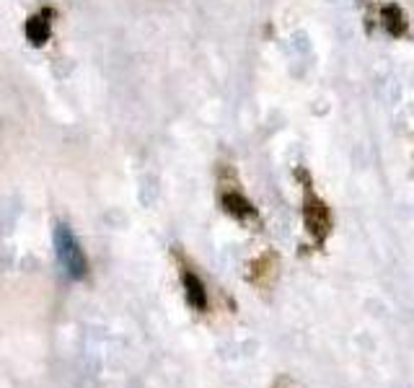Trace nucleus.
<instances>
[{
	"mask_svg": "<svg viewBox=\"0 0 414 388\" xmlns=\"http://www.w3.org/2000/svg\"><path fill=\"white\" fill-rule=\"evenodd\" d=\"M54 249H57V259L65 267V272L73 280H83L86 272H88V261H86V254H83L78 239L65 223L54 225Z\"/></svg>",
	"mask_w": 414,
	"mask_h": 388,
	"instance_id": "nucleus-1",
	"label": "nucleus"
},
{
	"mask_svg": "<svg viewBox=\"0 0 414 388\" xmlns=\"http://www.w3.org/2000/svg\"><path fill=\"white\" fill-rule=\"evenodd\" d=\"M303 223L306 231L314 236L316 244H324L331 233V212L324 200H318L314 189L306 187V200H303Z\"/></svg>",
	"mask_w": 414,
	"mask_h": 388,
	"instance_id": "nucleus-2",
	"label": "nucleus"
},
{
	"mask_svg": "<svg viewBox=\"0 0 414 388\" xmlns=\"http://www.w3.org/2000/svg\"><path fill=\"white\" fill-rule=\"evenodd\" d=\"M52 34V11H39V13L29 16L26 21V39L34 47L47 45V39Z\"/></svg>",
	"mask_w": 414,
	"mask_h": 388,
	"instance_id": "nucleus-3",
	"label": "nucleus"
},
{
	"mask_svg": "<svg viewBox=\"0 0 414 388\" xmlns=\"http://www.w3.org/2000/svg\"><path fill=\"white\" fill-rule=\"evenodd\" d=\"M181 283H184V292H187L189 306L197 308V311H207V290H205L202 280L192 269H184L181 272Z\"/></svg>",
	"mask_w": 414,
	"mask_h": 388,
	"instance_id": "nucleus-4",
	"label": "nucleus"
},
{
	"mask_svg": "<svg viewBox=\"0 0 414 388\" xmlns=\"http://www.w3.org/2000/svg\"><path fill=\"white\" fill-rule=\"evenodd\" d=\"M381 23H384V29L391 34V37H404L407 34V13L401 11L396 3H386L384 8H381Z\"/></svg>",
	"mask_w": 414,
	"mask_h": 388,
	"instance_id": "nucleus-5",
	"label": "nucleus"
},
{
	"mask_svg": "<svg viewBox=\"0 0 414 388\" xmlns=\"http://www.w3.org/2000/svg\"><path fill=\"white\" fill-rule=\"evenodd\" d=\"M220 205H223V210H226L231 217H236V220H248V217H254L251 202L238 192H223L220 194Z\"/></svg>",
	"mask_w": 414,
	"mask_h": 388,
	"instance_id": "nucleus-6",
	"label": "nucleus"
}]
</instances>
